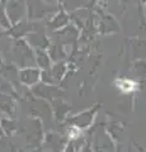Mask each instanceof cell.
<instances>
[{
	"label": "cell",
	"mask_w": 146,
	"mask_h": 152,
	"mask_svg": "<svg viewBox=\"0 0 146 152\" xmlns=\"http://www.w3.org/2000/svg\"><path fill=\"white\" fill-rule=\"evenodd\" d=\"M116 85L118 86L123 93H131L135 90V86L136 84L134 81H131V80H117L116 81Z\"/></svg>",
	"instance_id": "cell-1"
}]
</instances>
